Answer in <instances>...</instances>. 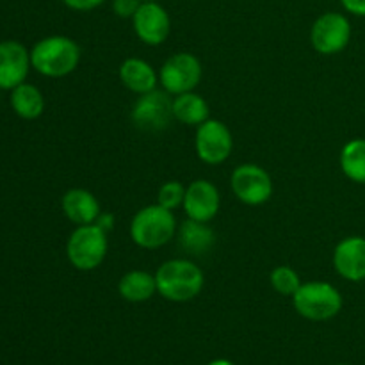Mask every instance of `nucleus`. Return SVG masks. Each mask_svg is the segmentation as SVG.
Segmentation results:
<instances>
[{
    "instance_id": "obj_1",
    "label": "nucleus",
    "mask_w": 365,
    "mask_h": 365,
    "mask_svg": "<svg viewBox=\"0 0 365 365\" xmlns=\"http://www.w3.org/2000/svg\"><path fill=\"white\" fill-rule=\"evenodd\" d=\"M157 292L173 303L195 299L205 285V274L189 259L166 260L155 271Z\"/></svg>"
},
{
    "instance_id": "obj_2",
    "label": "nucleus",
    "mask_w": 365,
    "mask_h": 365,
    "mask_svg": "<svg viewBox=\"0 0 365 365\" xmlns=\"http://www.w3.org/2000/svg\"><path fill=\"white\" fill-rule=\"evenodd\" d=\"M81 46L68 36H48L32 46L31 64L38 73L61 78L77 70L81 63Z\"/></svg>"
},
{
    "instance_id": "obj_3",
    "label": "nucleus",
    "mask_w": 365,
    "mask_h": 365,
    "mask_svg": "<svg viewBox=\"0 0 365 365\" xmlns=\"http://www.w3.org/2000/svg\"><path fill=\"white\" fill-rule=\"evenodd\" d=\"M177 220L173 210L159 203L143 207L130 221V239L143 250H157L166 246L177 235Z\"/></svg>"
},
{
    "instance_id": "obj_4",
    "label": "nucleus",
    "mask_w": 365,
    "mask_h": 365,
    "mask_svg": "<svg viewBox=\"0 0 365 365\" xmlns=\"http://www.w3.org/2000/svg\"><path fill=\"white\" fill-rule=\"evenodd\" d=\"M342 294L337 287L327 282H307L292 294L294 310L314 323L330 321L342 310Z\"/></svg>"
},
{
    "instance_id": "obj_5",
    "label": "nucleus",
    "mask_w": 365,
    "mask_h": 365,
    "mask_svg": "<svg viewBox=\"0 0 365 365\" xmlns=\"http://www.w3.org/2000/svg\"><path fill=\"white\" fill-rule=\"evenodd\" d=\"M109 250L107 232L98 225H81L71 232L66 242V255L78 271H95L102 266Z\"/></svg>"
},
{
    "instance_id": "obj_6",
    "label": "nucleus",
    "mask_w": 365,
    "mask_h": 365,
    "mask_svg": "<svg viewBox=\"0 0 365 365\" xmlns=\"http://www.w3.org/2000/svg\"><path fill=\"white\" fill-rule=\"evenodd\" d=\"M202 63L195 53L178 52L164 61L159 71V82L164 91L177 96L195 91L202 81Z\"/></svg>"
},
{
    "instance_id": "obj_7",
    "label": "nucleus",
    "mask_w": 365,
    "mask_h": 365,
    "mask_svg": "<svg viewBox=\"0 0 365 365\" xmlns=\"http://www.w3.org/2000/svg\"><path fill=\"white\" fill-rule=\"evenodd\" d=\"M230 187L239 202L259 207L273 196V178L259 164H241L232 173Z\"/></svg>"
},
{
    "instance_id": "obj_8",
    "label": "nucleus",
    "mask_w": 365,
    "mask_h": 365,
    "mask_svg": "<svg viewBox=\"0 0 365 365\" xmlns=\"http://www.w3.org/2000/svg\"><path fill=\"white\" fill-rule=\"evenodd\" d=\"M195 148L202 163L209 166H220L232 155V150H234V138H232L230 128L223 121L209 118L196 128Z\"/></svg>"
},
{
    "instance_id": "obj_9",
    "label": "nucleus",
    "mask_w": 365,
    "mask_h": 365,
    "mask_svg": "<svg viewBox=\"0 0 365 365\" xmlns=\"http://www.w3.org/2000/svg\"><path fill=\"white\" fill-rule=\"evenodd\" d=\"M351 41V21L342 13H324L314 21L310 29V43L314 50L323 56L341 53Z\"/></svg>"
},
{
    "instance_id": "obj_10",
    "label": "nucleus",
    "mask_w": 365,
    "mask_h": 365,
    "mask_svg": "<svg viewBox=\"0 0 365 365\" xmlns=\"http://www.w3.org/2000/svg\"><path fill=\"white\" fill-rule=\"evenodd\" d=\"M173 120V98L164 89L139 95L132 107V121L145 132L166 130Z\"/></svg>"
},
{
    "instance_id": "obj_11",
    "label": "nucleus",
    "mask_w": 365,
    "mask_h": 365,
    "mask_svg": "<svg viewBox=\"0 0 365 365\" xmlns=\"http://www.w3.org/2000/svg\"><path fill=\"white\" fill-rule=\"evenodd\" d=\"M132 27L139 41L150 46H159L171 32L170 14L159 2H143L132 16Z\"/></svg>"
},
{
    "instance_id": "obj_12",
    "label": "nucleus",
    "mask_w": 365,
    "mask_h": 365,
    "mask_svg": "<svg viewBox=\"0 0 365 365\" xmlns=\"http://www.w3.org/2000/svg\"><path fill=\"white\" fill-rule=\"evenodd\" d=\"M184 212L189 220L209 223L217 216L221 207V195L216 185L205 178L191 182L185 187Z\"/></svg>"
},
{
    "instance_id": "obj_13",
    "label": "nucleus",
    "mask_w": 365,
    "mask_h": 365,
    "mask_svg": "<svg viewBox=\"0 0 365 365\" xmlns=\"http://www.w3.org/2000/svg\"><path fill=\"white\" fill-rule=\"evenodd\" d=\"M31 66V52L21 43H0V89H14L24 84Z\"/></svg>"
},
{
    "instance_id": "obj_14",
    "label": "nucleus",
    "mask_w": 365,
    "mask_h": 365,
    "mask_svg": "<svg viewBox=\"0 0 365 365\" xmlns=\"http://www.w3.org/2000/svg\"><path fill=\"white\" fill-rule=\"evenodd\" d=\"M334 267L341 278L348 282L365 280V237L351 235L335 246Z\"/></svg>"
},
{
    "instance_id": "obj_15",
    "label": "nucleus",
    "mask_w": 365,
    "mask_h": 365,
    "mask_svg": "<svg viewBox=\"0 0 365 365\" xmlns=\"http://www.w3.org/2000/svg\"><path fill=\"white\" fill-rule=\"evenodd\" d=\"M63 212L71 223H75L77 227L81 225H93L96 223V220L102 214L100 209V202L96 200V196L93 195L88 189L75 187L70 191L64 192L63 196Z\"/></svg>"
},
{
    "instance_id": "obj_16",
    "label": "nucleus",
    "mask_w": 365,
    "mask_h": 365,
    "mask_svg": "<svg viewBox=\"0 0 365 365\" xmlns=\"http://www.w3.org/2000/svg\"><path fill=\"white\" fill-rule=\"evenodd\" d=\"M120 81L128 91L145 95L157 89L159 73L148 61L141 57H128L120 64Z\"/></svg>"
},
{
    "instance_id": "obj_17",
    "label": "nucleus",
    "mask_w": 365,
    "mask_h": 365,
    "mask_svg": "<svg viewBox=\"0 0 365 365\" xmlns=\"http://www.w3.org/2000/svg\"><path fill=\"white\" fill-rule=\"evenodd\" d=\"M177 239L182 250H185L191 255H203L209 252L216 242L214 230L207 223L195 220H185L184 223L178 225Z\"/></svg>"
},
{
    "instance_id": "obj_18",
    "label": "nucleus",
    "mask_w": 365,
    "mask_h": 365,
    "mask_svg": "<svg viewBox=\"0 0 365 365\" xmlns=\"http://www.w3.org/2000/svg\"><path fill=\"white\" fill-rule=\"evenodd\" d=\"M118 292L125 302L143 303L153 298L157 292L155 274L143 269L127 271L118 282Z\"/></svg>"
},
{
    "instance_id": "obj_19",
    "label": "nucleus",
    "mask_w": 365,
    "mask_h": 365,
    "mask_svg": "<svg viewBox=\"0 0 365 365\" xmlns=\"http://www.w3.org/2000/svg\"><path fill=\"white\" fill-rule=\"evenodd\" d=\"M173 118L189 127H198L210 118L209 103L195 91L182 93L173 98Z\"/></svg>"
},
{
    "instance_id": "obj_20",
    "label": "nucleus",
    "mask_w": 365,
    "mask_h": 365,
    "mask_svg": "<svg viewBox=\"0 0 365 365\" xmlns=\"http://www.w3.org/2000/svg\"><path fill=\"white\" fill-rule=\"evenodd\" d=\"M11 106L14 113L24 120H36L45 110V98L36 86L24 82L11 93Z\"/></svg>"
},
{
    "instance_id": "obj_21",
    "label": "nucleus",
    "mask_w": 365,
    "mask_h": 365,
    "mask_svg": "<svg viewBox=\"0 0 365 365\" xmlns=\"http://www.w3.org/2000/svg\"><path fill=\"white\" fill-rule=\"evenodd\" d=\"M341 170L351 182L365 185V138L351 139L342 146Z\"/></svg>"
},
{
    "instance_id": "obj_22",
    "label": "nucleus",
    "mask_w": 365,
    "mask_h": 365,
    "mask_svg": "<svg viewBox=\"0 0 365 365\" xmlns=\"http://www.w3.org/2000/svg\"><path fill=\"white\" fill-rule=\"evenodd\" d=\"M269 284L278 294L282 296H291L294 294L299 289V285L303 284L302 278H299L298 271L291 266H277L269 273Z\"/></svg>"
},
{
    "instance_id": "obj_23",
    "label": "nucleus",
    "mask_w": 365,
    "mask_h": 365,
    "mask_svg": "<svg viewBox=\"0 0 365 365\" xmlns=\"http://www.w3.org/2000/svg\"><path fill=\"white\" fill-rule=\"evenodd\" d=\"M184 184H180L178 180L164 182V184L160 185L159 192H157V203H159L160 207H164V209L175 210L178 209V207L184 205Z\"/></svg>"
},
{
    "instance_id": "obj_24",
    "label": "nucleus",
    "mask_w": 365,
    "mask_h": 365,
    "mask_svg": "<svg viewBox=\"0 0 365 365\" xmlns=\"http://www.w3.org/2000/svg\"><path fill=\"white\" fill-rule=\"evenodd\" d=\"M141 4V0H113V11L120 18H132Z\"/></svg>"
},
{
    "instance_id": "obj_25",
    "label": "nucleus",
    "mask_w": 365,
    "mask_h": 365,
    "mask_svg": "<svg viewBox=\"0 0 365 365\" xmlns=\"http://www.w3.org/2000/svg\"><path fill=\"white\" fill-rule=\"evenodd\" d=\"M106 0H63V4L66 7L73 11H81V13H86V11H93L96 7H100Z\"/></svg>"
},
{
    "instance_id": "obj_26",
    "label": "nucleus",
    "mask_w": 365,
    "mask_h": 365,
    "mask_svg": "<svg viewBox=\"0 0 365 365\" xmlns=\"http://www.w3.org/2000/svg\"><path fill=\"white\" fill-rule=\"evenodd\" d=\"M342 7L355 16H365V0H341Z\"/></svg>"
},
{
    "instance_id": "obj_27",
    "label": "nucleus",
    "mask_w": 365,
    "mask_h": 365,
    "mask_svg": "<svg viewBox=\"0 0 365 365\" xmlns=\"http://www.w3.org/2000/svg\"><path fill=\"white\" fill-rule=\"evenodd\" d=\"M96 225H98L100 228H103L106 232H109L110 228L114 227V217L110 216V214H100V217L96 220Z\"/></svg>"
},
{
    "instance_id": "obj_28",
    "label": "nucleus",
    "mask_w": 365,
    "mask_h": 365,
    "mask_svg": "<svg viewBox=\"0 0 365 365\" xmlns=\"http://www.w3.org/2000/svg\"><path fill=\"white\" fill-rule=\"evenodd\" d=\"M207 365H235V364L227 359H217V360H212V362H209Z\"/></svg>"
},
{
    "instance_id": "obj_29",
    "label": "nucleus",
    "mask_w": 365,
    "mask_h": 365,
    "mask_svg": "<svg viewBox=\"0 0 365 365\" xmlns=\"http://www.w3.org/2000/svg\"><path fill=\"white\" fill-rule=\"evenodd\" d=\"M141 2H159V0H141Z\"/></svg>"
},
{
    "instance_id": "obj_30",
    "label": "nucleus",
    "mask_w": 365,
    "mask_h": 365,
    "mask_svg": "<svg viewBox=\"0 0 365 365\" xmlns=\"http://www.w3.org/2000/svg\"><path fill=\"white\" fill-rule=\"evenodd\" d=\"M339 365H348V364H339Z\"/></svg>"
}]
</instances>
